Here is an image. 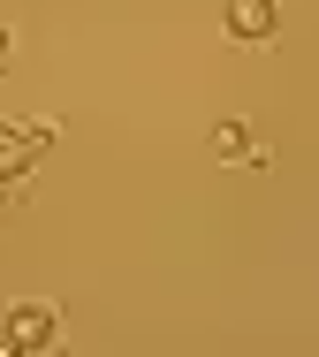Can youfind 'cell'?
<instances>
[{"instance_id": "obj_1", "label": "cell", "mask_w": 319, "mask_h": 357, "mask_svg": "<svg viewBox=\"0 0 319 357\" xmlns=\"http://www.w3.org/2000/svg\"><path fill=\"white\" fill-rule=\"evenodd\" d=\"M0 342H8V357H38V350H54V342H61V312H54L46 296H23V304H8Z\"/></svg>"}, {"instance_id": "obj_2", "label": "cell", "mask_w": 319, "mask_h": 357, "mask_svg": "<svg viewBox=\"0 0 319 357\" xmlns=\"http://www.w3.org/2000/svg\"><path fill=\"white\" fill-rule=\"evenodd\" d=\"M46 144H54V122H0V183H23Z\"/></svg>"}, {"instance_id": "obj_3", "label": "cell", "mask_w": 319, "mask_h": 357, "mask_svg": "<svg viewBox=\"0 0 319 357\" xmlns=\"http://www.w3.org/2000/svg\"><path fill=\"white\" fill-rule=\"evenodd\" d=\"M274 31H281V8H274V0H228V38L266 46Z\"/></svg>"}, {"instance_id": "obj_4", "label": "cell", "mask_w": 319, "mask_h": 357, "mask_svg": "<svg viewBox=\"0 0 319 357\" xmlns=\"http://www.w3.org/2000/svg\"><path fill=\"white\" fill-rule=\"evenodd\" d=\"M213 160H258L251 122H221V130H213Z\"/></svg>"}, {"instance_id": "obj_5", "label": "cell", "mask_w": 319, "mask_h": 357, "mask_svg": "<svg viewBox=\"0 0 319 357\" xmlns=\"http://www.w3.org/2000/svg\"><path fill=\"white\" fill-rule=\"evenodd\" d=\"M0 54H8V31H0Z\"/></svg>"}]
</instances>
